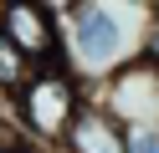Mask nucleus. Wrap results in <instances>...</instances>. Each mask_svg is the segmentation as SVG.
Wrapping results in <instances>:
<instances>
[{"mask_svg": "<svg viewBox=\"0 0 159 153\" xmlns=\"http://www.w3.org/2000/svg\"><path fill=\"white\" fill-rule=\"evenodd\" d=\"M52 15H57V31H62V56L77 71L82 87H98L118 66L134 61L128 26H123L118 5H108V0H72V5H52Z\"/></svg>", "mask_w": 159, "mask_h": 153, "instance_id": "obj_1", "label": "nucleus"}, {"mask_svg": "<svg viewBox=\"0 0 159 153\" xmlns=\"http://www.w3.org/2000/svg\"><path fill=\"white\" fill-rule=\"evenodd\" d=\"M128 153H159V128H128Z\"/></svg>", "mask_w": 159, "mask_h": 153, "instance_id": "obj_8", "label": "nucleus"}, {"mask_svg": "<svg viewBox=\"0 0 159 153\" xmlns=\"http://www.w3.org/2000/svg\"><path fill=\"white\" fill-rule=\"evenodd\" d=\"M93 102H103L123 128H159V71H149L144 61H128L118 66L108 82H98Z\"/></svg>", "mask_w": 159, "mask_h": 153, "instance_id": "obj_3", "label": "nucleus"}, {"mask_svg": "<svg viewBox=\"0 0 159 153\" xmlns=\"http://www.w3.org/2000/svg\"><path fill=\"white\" fill-rule=\"evenodd\" d=\"M57 153H128V128L103 102H93V92H87V107L77 112V122L67 128Z\"/></svg>", "mask_w": 159, "mask_h": 153, "instance_id": "obj_5", "label": "nucleus"}, {"mask_svg": "<svg viewBox=\"0 0 159 153\" xmlns=\"http://www.w3.org/2000/svg\"><path fill=\"white\" fill-rule=\"evenodd\" d=\"M31 77H36V61L26 56V51H16L11 41L0 36V97L16 102V97L26 92V82H31Z\"/></svg>", "mask_w": 159, "mask_h": 153, "instance_id": "obj_6", "label": "nucleus"}, {"mask_svg": "<svg viewBox=\"0 0 159 153\" xmlns=\"http://www.w3.org/2000/svg\"><path fill=\"white\" fill-rule=\"evenodd\" d=\"M0 36L11 41L16 51H26L36 66H67V56H62V31H57L52 5H31V0L0 5ZM67 71H72V66H67Z\"/></svg>", "mask_w": 159, "mask_h": 153, "instance_id": "obj_4", "label": "nucleus"}, {"mask_svg": "<svg viewBox=\"0 0 159 153\" xmlns=\"http://www.w3.org/2000/svg\"><path fill=\"white\" fill-rule=\"evenodd\" d=\"M87 107V87L77 82V71L67 66H36V77L26 82V92L16 97V117L36 143L62 148L67 128L77 122V112Z\"/></svg>", "mask_w": 159, "mask_h": 153, "instance_id": "obj_2", "label": "nucleus"}, {"mask_svg": "<svg viewBox=\"0 0 159 153\" xmlns=\"http://www.w3.org/2000/svg\"><path fill=\"white\" fill-rule=\"evenodd\" d=\"M134 61H144L149 71H159V5L144 10V26H139V41H134Z\"/></svg>", "mask_w": 159, "mask_h": 153, "instance_id": "obj_7", "label": "nucleus"}]
</instances>
